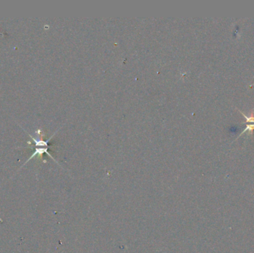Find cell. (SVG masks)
<instances>
[{"mask_svg": "<svg viewBox=\"0 0 254 253\" xmlns=\"http://www.w3.org/2000/svg\"><path fill=\"white\" fill-rule=\"evenodd\" d=\"M48 150H49V147H47V146H39V148H35V151L33 153V155H32L31 156L29 157V158H28V160L26 161L25 163L27 162H28V161H29L30 160H31V159L33 158V157L37 156V155H42V154H44V153H46L48 155H49V156H50L51 158H53V157L51 156L50 154L49 153Z\"/></svg>", "mask_w": 254, "mask_h": 253, "instance_id": "1", "label": "cell"}, {"mask_svg": "<svg viewBox=\"0 0 254 253\" xmlns=\"http://www.w3.org/2000/svg\"><path fill=\"white\" fill-rule=\"evenodd\" d=\"M253 130H254V124L247 125L246 128H245L244 130L242 132H241V133L240 134V135H239V136H241V134H242L243 133H244V132H249L250 134H252V133H253Z\"/></svg>", "mask_w": 254, "mask_h": 253, "instance_id": "2", "label": "cell"}, {"mask_svg": "<svg viewBox=\"0 0 254 253\" xmlns=\"http://www.w3.org/2000/svg\"><path fill=\"white\" fill-rule=\"evenodd\" d=\"M240 113L241 114L243 115V116L245 118H246V123H248V122H249V123H254V115H253V113H251V115H250V117H248V116H246V115H245L244 113L243 112H241V111H240Z\"/></svg>", "mask_w": 254, "mask_h": 253, "instance_id": "3", "label": "cell"}]
</instances>
